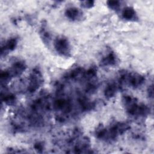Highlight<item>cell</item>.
<instances>
[{
	"label": "cell",
	"instance_id": "8992f818",
	"mask_svg": "<svg viewBox=\"0 0 154 154\" xmlns=\"http://www.w3.org/2000/svg\"><path fill=\"white\" fill-rule=\"evenodd\" d=\"M54 107L56 109L62 111L63 112L68 113L72 109V104L70 102L63 98H60L54 102Z\"/></svg>",
	"mask_w": 154,
	"mask_h": 154
},
{
	"label": "cell",
	"instance_id": "7c38bea8",
	"mask_svg": "<svg viewBox=\"0 0 154 154\" xmlns=\"http://www.w3.org/2000/svg\"><path fill=\"white\" fill-rule=\"evenodd\" d=\"M82 72H83V70L82 68H81V67L76 68V69L72 70L70 72H69L67 74V78H70V79L76 78Z\"/></svg>",
	"mask_w": 154,
	"mask_h": 154
},
{
	"label": "cell",
	"instance_id": "7a4b0ae2",
	"mask_svg": "<svg viewBox=\"0 0 154 154\" xmlns=\"http://www.w3.org/2000/svg\"><path fill=\"white\" fill-rule=\"evenodd\" d=\"M43 82V79L41 71L38 68L34 69L29 75L28 91L30 93L36 91L42 85Z\"/></svg>",
	"mask_w": 154,
	"mask_h": 154
},
{
	"label": "cell",
	"instance_id": "5b68a950",
	"mask_svg": "<svg viewBox=\"0 0 154 154\" xmlns=\"http://www.w3.org/2000/svg\"><path fill=\"white\" fill-rule=\"evenodd\" d=\"M65 16L72 21H77L82 19L83 13L79 8L74 7L67 8L65 11Z\"/></svg>",
	"mask_w": 154,
	"mask_h": 154
},
{
	"label": "cell",
	"instance_id": "9a60e30c",
	"mask_svg": "<svg viewBox=\"0 0 154 154\" xmlns=\"http://www.w3.org/2000/svg\"><path fill=\"white\" fill-rule=\"evenodd\" d=\"M34 149L36 150H38V152H40L43 150V144L40 143H37L35 144L34 145Z\"/></svg>",
	"mask_w": 154,
	"mask_h": 154
},
{
	"label": "cell",
	"instance_id": "ba28073f",
	"mask_svg": "<svg viewBox=\"0 0 154 154\" xmlns=\"http://www.w3.org/2000/svg\"><path fill=\"white\" fill-rule=\"evenodd\" d=\"M122 17L129 21H136L138 20V16L135 10L131 7H125L122 12Z\"/></svg>",
	"mask_w": 154,
	"mask_h": 154
},
{
	"label": "cell",
	"instance_id": "6da1fadb",
	"mask_svg": "<svg viewBox=\"0 0 154 154\" xmlns=\"http://www.w3.org/2000/svg\"><path fill=\"white\" fill-rule=\"evenodd\" d=\"M54 47L55 51L61 57H69L71 55V47L68 39L60 35L56 37L54 42Z\"/></svg>",
	"mask_w": 154,
	"mask_h": 154
},
{
	"label": "cell",
	"instance_id": "8fae6325",
	"mask_svg": "<svg viewBox=\"0 0 154 154\" xmlns=\"http://www.w3.org/2000/svg\"><path fill=\"white\" fill-rule=\"evenodd\" d=\"M2 100L7 105H11L14 103L16 100L15 96L13 94H7L4 95V96H2Z\"/></svg>",
	"mask_w": 154,
	"mask_h": 154
},
{
	"label": "cell",
	"instance_id": "277c9868",
	"mask_svg": "<svg viewBox=\"0 0 154 154\" xmlns=\"http://www.w3.org/2000/svg\"><path fill=\"white\" fill-rule=\"evenodd\" d=\"M118 62V58L113 51H109L100 60V64L103 66H112L116 65Z\"/></svg>",
	"mask_w": 154,
	"mask_h": 154
},
{
	"label": "cell",
	"instance_id": "3957f363",
	"mask_svg": "<svg viewBox=\"0 0 154 154\" xmlns=\"http://www.w3.org/2000/svg\"><path fill=\"white\" fill-rule=\"evenodd\" d=\"M18 43V39L16 37H12L7 40L4 44L1 45V57L3 55L8 54L9 52L13 51L16 48Z\"/></svg>",
	"mask_w": 154,
	"mask_h": 154
},
{
	"label": "cell",
	"instance_id": "5bb4252c",
	"mask_svg": "<svg viewBox=\"0 0 154 154\" xmlns=\"http://www.w3.org/2000/svg\"><path fill=\"white\" fill-rule=\"evenodd\" d=\"M94 1H83L81 2V5L85 8H91L94 6Z\"/></svg>",
	"mask_w": 154,
	"mask_h": 154
},
{
	"label": "cell",
	"instance_id": "4fadbf2b",
	"mask_svg": "<svg viewBox=\"0 0 154 154\" xmlns=\"http://www.w3.org/2000/svg\"><path fill=\"white\" fill-rule=\"evenodd\" d=\"M107 6L114 11H117L120 7V2L119 1H108L106 2Z\"/></svg>",
	"mask_w": 154,
	"mask_h": 154
},
{
	"label": "cell",
	"instance_id": "2e32d148",
	"mask_svg": "<svg viewBox=\"0 0 154 154\" xmlns=\"http://www.w3.org/2000/svg\"><path fill=\"white\" fill-rule=\"evenodd\" d=\"M153 87H152V85H151V86H150L149 87V90H148V94H149V96H150V97H153Z\"/></svg>",
	"mask_w": 154,
	"mask_h": 154
},
{
	"label": "cell",
	"instance_id": "30bf717a",
	"mask_svg": "<svg viewBox=\"0 0 154 154\" xmlns=\"http://www.w3.org/2000/svg\"><path fill=\"white\" fill-rule=\"evenodd\" d=\"M40 34L42 39H43V42L46 44L49 43L51 40V34L48 30V28L45 25H42V26L40 28Z\"/></svg>",
	"mask_w": 154,
	"mask_h": 154
},
{
	"label": "cell",
	"instance_id": "9c48e42d",
	"mask_svg": "<svg viewBox=\"0 0 154 154\" xmlns=\"http://www.w3.org/2000/svg\"><path fill=\"white\" fill-rule=\"evenodd\" d=\"M119 86L114 82L109 83L104 89V96L108 99L113 97L119 90Z\"/></svg>",
	"mask_w": 154,
	"mask_h": 154
},
{
	"label": "cell",
	"instance_id": "52a82bcc",
	"mask_svg": "<svg viewBox=\"0 0 154 154\" xmlns=\"http://www.w3.org/2000/svg\"><path fill=\"white\" fill-rule=\"evenodd\" d=\"M26 66L23 61H17L13 63L11 69L9 70L13 77L20 76L26 69Z\"/></svg>",
	"mask_w": 154,
	"mask_h": 154
}]
</instances>
